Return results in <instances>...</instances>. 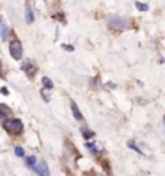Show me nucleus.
I'll use <instances>...</instances> for the list:
<instances>
[{
    "label": "nucleus",
    "instance_id": "obj_1",
    "mask_svg": "<svg viewBox=\"0 0 165 176\" xmlns=\"http://www.w3.org/2000/svg\"><path fill=\"white\" fill-rule=\"evenodd\" d=\"M3 126H5V129L10 134H13V136H18V134L23 133V121L18 118H10L7 120L5 123H3Z\"/></svg>",
    "mask_w": 165,
    "mask_h": 176
},
{
    "label": "nucleus",
    "instance_id": "obj_2",
    "mask_svg": "<svg viewBox=\"0 0 165 176\" xmlns=\"http://www.w3.org/2000/svg\"><path fill=\"white\" fill-rule=\"evenodd\" d=\"M8 50H10V55H12L15 60H21V57H23V45H21L20 40H16V39L12 40Z\"/></svg>",
    "mask_w": 165,
    "mask_h": 176
},
{
    "label": "nucleus",
    "instance_id": "obj_3",
    "mask_svg": "<svg viewBox=\"0 0 165 176\" xmlns=\"http://www.w3.org/2000/svg\"><path fill=\"white\" fill-rule=\"evenodd\" d=\"M108 26L110 27H115V29H125L128 27V21L123 20V18H108Z\"/></svg>",
    "mask_w": 165,
    "mask_h": 176
},
{
    "label": "nucleus",
    "instance_id": "obj_4",
    "mask_svg": "<svg viewBox=\"0 0 165 176\" xmlns=\"http://www.w3.org/2000/svg\"><path fill=\"white\" fill-rule=\"evenodd\" d=\"M36 171L39 176H50V171H49V166H47L45 162H39V163H36V166L32 168Z\"/></svg>",
    "mask_w": 165,
    "mask_h": 176
},
{
    "label": "nucleus",
    "instance_id": "obj_5",
    "mask_svg": "<svg viewBox=\"0 0 165 176\" xmlns=\"http://www.w3.org/2000/svg\"><path fill=\"white\" fill-rule=\"evenodd\" d=\"M21 68H23V71H25L28 76H32V75L36 73V65L32 63V62H29V60L23 63V65H21Z\"/></svg>",
    "mask_w": 165,
    "mask_h": 176
},
{
    "label": "nucleus",
    "instance_id": "obj_6",
    "mask_svg": "<svg viewBox=\"0 0 165 176\" xmlns=\"http://www.w3.org/2000/svg\"><path fill=\"white\" fill-rule=\"evenodd\" d=\"M25 15H26V21L31 24V23L34 21V15H32V8H31L29 3H26V11H25Z\"/></svg>",
    "mask_w": 165,
    "mask_h": 176
},
{
    "label": "nucleus",
    "instance_id": "obj_7",
    "mask_svg": "<svg viewBox=\"0 0 165 176\" xmlns=\"http://www.w3.org/2000/svg\"><path fill=\"white\" fill-rule=\"evenodd\" d=\"M71 112H73V115H74V118L76 120H83V115H81V112H79V108H78V105L74 104V102H71Z\"/></svg>",
    "mask_w": 165,
    "mask_h": 176
},
{
    "label": "nucleus",
    "instance_id": "obj_8",
    "mask_svg": "<svg viewBox=\"0 0 165 176\" xmlns=\"http://www.w3.org/2000/svg\"><path fill=\"white\" fill-rule=\"evenodd\" d=\"M81 133H83V136L86 137V141H87V139H91V137H94V133L91 131V129H87V126L81 128Z\"/></svg>",
    "mask_w": 165,
    "mask_h": 176
},
{
    "label": "nucleus",
    "instance_id": "obj_9",
    "mask_svg": "<svg viewBox=\"0 0 165 176\" xmlns=\"http://www.w3.org/2000/svg\"><path fill=\"white\" fill-rule=\"evenodd\" d=\"M86 149H89V150H91L94 155H97V154H99V149H97V147L92 144L91 141H86Z\"/></svg>",
    "mask_w": 165,
    "mask_h": 176
},
{
    "label": "nucleus",
    "instance_id": "obj_10",
    "mask_svg": "<svg viewBox=\"0 0 165 176\" xmlns=\"http://www.w3.org/2000/svg\"><path fill=\"white\" fill-rule=\"evenodd\" d=\"M0 36H2L3 39H7L8 37V27H7V24H0Z\"/></svg>",
    "mask_w": 165,
    "mask_h": 176
},
{
    "label": "nucleus",
    "instance_id": "obj_11",
    "mask_svg": "<svg viewBox=\"0 0 165 176\" xmlns=\"http://www.w3.org/2000/svg\"><path fill=\"white\" fill-rule=\"evenodd\" d=\"M42 84L45 86V89H52V87H54V82H52V79H49L47 76L42 78Z\"/></svg>",
    "mask_w": 165,
    "mask_h": 176
},
{
    "label": "nucleus",
    "instance_id": "obj_12",
    "mask_svg": "<svg viewBox=\"0 0 165 176\" xmlns=\"http://www.w3.org/2000/svg\"><path fill=\"white\" fill-rule=\"evenodd\" d=\"M26 165L29 168H34L36 166V157H26Z\"/></svg>",
    "mask_w": 165,
    "mask_h": 176
},
{
    "label": "nucleus",
    "instance_id": "obj_13",
    "mask_svg": "<svg viewBox=\"0 0 165 176\" xmlns=\"http://www.w3.org/2000/svg\"><path fill=\"white\" fill-rule=\"evenodd\" d=\"M0 113H3L5 117H8V115H12V110L8 108V107H5V105L0 104Z\"/></svg>",
    "mask_w": 165,
    "mask_h": 176
},
{
    "label": "nucleus",
    "instance_id": "obj_14",
    "mask_svg": "<svg viewBox=\"0 0 165 176\" xmlns=\"http://www.w3.org/2000/svg\"><path fill=\"white\" fill-rule=\"evenodd\" d=\"M15 155L16 157H25V149H23V147H15Z\"/></svg>",
    "mask_w": 165,
    "mask_h": 176
},
{
    "label": "nucleus",
    "instance_id": "obj_15",
    "mask_svg": "<svg viewBox=\"0 0 165 176\" xmlns=\"http://www.w3.org/2000/svg\"><path fill=\"white\" fill-rule=\"evenodd\" d=\"M136 8L141 11H147V5H146V3H141V2H136Z\"/></svg>",
    "mask_w": 165,
    "mask_h": 176
},
{
    "label": "nucleus",
    "instance_id": "obj_16",
    "mask_svg": "<svg viewBox=\"0 0 165 176\" xmlns=\"http://www.w3.org/2000/svg\"><path fill=\"white\" fill-rule=\"evenodd\" d=\"M128 147H130V149H133V150H136V152H138V154H141V149H139V147L134 144L133 141H130V142H128Z\"/></svg>",
    "mask_w": 165,
    "mask_h": 176
},
{
    "label": "nucleus",
    "instance_id": "obj_17",
    "mask_svg": "<svg viewBox=\"0 0 165 176\" xmlns=\"http://www.w3.org/2000/svg\"><path fill=\"white\" fill-rule=\"evenodd\" d=\"M62 47H63V49H67V50H68V52H71V50H74V49L71 47V45H67V44H63V45H62Z\"/></svg>",
    "mask_w": 165,
    "mask_h": 176
},
{
    "label": "nucleus",
    "instance_id": "obj_18",
    "mask_svg": "<svg viewBox=\"0 0 165 176\" xmlns=\"http://www.w3.org/2000/svg\"><path fill=\"white\" fill-rule=\"evenodd\" d=\"M42 97H44V100H45V102H49V95H47L45 92H42Z\"/></svg>",
    "mask_w": 165,
    "mask_h": 176
},
{
    "label": "nucleus",
    "instance_id": "obj_19",
    "mask_svg": "<svg viewBox=\"0 0 165 176\" xmlns=\"http://www.w3.org/2000/svg\"><path fill=\"white\" fill-rule=\"evenodd\" d=\"M0 92H2V94H3V95H7V94H8V91L5 89V87H2V91H0Z\"/></svg>",
    "mask_w": 165,
    "mask_h": 176
},
{
    "label": "nucleus",
    "instance_id": "obj_20",
    "mask_svg": "<svg viewBox=\"0 0 165 176\" xmlns=\"http://www.w3.org/2000/svg\"><path fill=\"white\" fill-rule=\"evenodd\" d=\"M3 76V71H2V62H0V78Z\"/></svg>",
    "mask_w": 165,
    "mask_h": 176
},
{
    "label": "nucleus",
    "instance_id": "obj_21",
    "mask_svg": "<svg viewBox=\"0 0 165 176\" xmlns=\"http://www.w3.org/2000/svg\"><path fill=\"white\" fill-rule=\"evenodd\" d=\"M3 117H5V115H3V113H0V120H3Z\"/></svg>",
    "mask_w": 165,
    "mask_h": 176
}]
</instances>
